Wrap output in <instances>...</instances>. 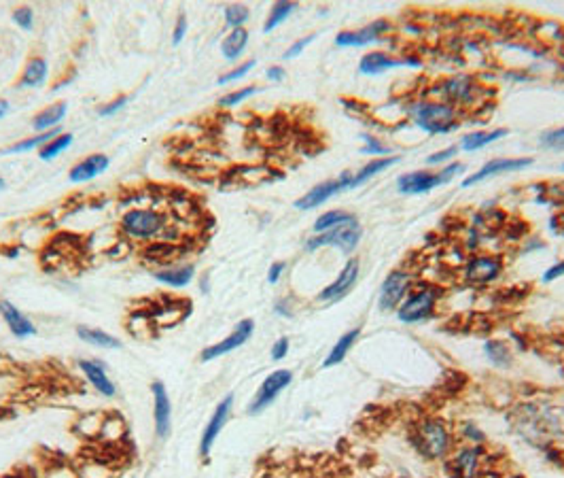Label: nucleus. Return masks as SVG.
Returning <instances> with one entry per match:
<instances>
[{
    "label": "nucleus",
    "instance_id": "obj_1",
    "mask_svg": "<svg viewBox=\"0 0 564 478\" xmlns=\"http://www.w3.org/2000/svg\"><path fill=\"white\" fill-rule=\"evenodd\" d=\"M168 219L155 208H130L121 221L119 229L130 241H155V238H168Z\"/></svg>",
    "mask_w": 564,
    "mask_h": 478
},
{
    "label": "nucleus",
    "instance_id": "obj_2",
    "mask_svg": "<svg viewBox=\"0 0 564 478\" xmlns=\"http://www.w3.org/2000/svg\"><path fill=\"white\" fill-rule=\"evenodd\" d=\"M414 124L429 134H448L458 128V111L456 107L437 100H422L410 107Z\"/></svg>",
    "mask_w": 564,
    "mask_h": 478
},
{
    "label": "nucleus",
    "instance_id": "obj_3",
    "mask_svg": "<svg viewBox=\"0 0 564 478\" xmlns=\"http://www.w3.org/2000/svg\"><path fill=\"white\" fill-rule=\"evenodd\" d=\"M452 434L450 427L435 417H427L416 425L414 446L427 459H443L452 450Z\"/></svg>",
    "mask_w": 564,
    "mask_h": 478
},
{
    "label": "nucleus",
    "instance_id": "obj_4",
    "mask_svg": "<svg viewBox=\"0 0 564 478\" xmlns=\"http://www.w3.org/2000/svg\"><path fill=\"white\" fill-rule=\"evenodd\" d=\"M361 236H363V229H361V223L355 217V219H350V221H346V223H342V225H338V227H333L329 232L312 236L310 241L306 243V249L308 251H317L321 247H336L342 253L350 256L359 247Z\"/></svg>",
    "mask_w": 564,
    "mask_h": 478
},
{
    "label": "nucleus",
    "instance_id": "obj_5",
    "mask_svg": "<svg viewBox=\"0 0 564 478\" xmlns=\"http://www.w3.org/2000/svg\"><path fill=\"white\" fill-rule=\"evenodd\" d=\"M437 300H439V292L435 287H429V285L420 287L403 300V304L397 309V317L401 323L427 321L429 317H433L437 309Z\"/></svg>",
    "mask_w": 564,
    "mask_h": 478
},
{
    "label": "nucleus",
    "instance_id": "obj_6",
    "mask_svg": "<svg viewBox=\"0 0 564 478\" xmlns=\"http://www.w3.org/2000/svg\"><path fill=\"white\" fill-rule=\"evenodd\" d=\"M291 383H293V372L287 370V368L269 372L263 378V383L259 385L257 393L252 395V400L248 404V414H259L265 408H269L276 402V398L285 391Z\"/></svg>",
    "mask_w": 564,
    "mask_h": 478
},
{
    "label": "nucleus",
    "instance_id": "obj_7",
    "mask_svg": "<svg viewBox=\"0 0 564 478\" xmlns=\"http://www.w3.org/2000/svg\"><path fill=\"white\" fill-rule=\"evenodd\" d=\"M414 285V275L407 270H393L382 287H380V296H378V309L382 313H395L403 300L410 296V287Z\"/></svg>",
    "mask_w": 564,
    "mask_h": 478
},
{
    "label": "nucleus",
    "instance_id": "obj_8",
    "mask_svg": "<svg viewBox=\"0 0 564 478\" xmlns=\"http://www.w3.org/2000/svg\"><path fill=\"white\" fill-rule=\"evenodd\" d=\"M231 410H233V395L227 393L214 408V412L210 414L204 431H202V438H200V457L204 461L210 459V453H212V446L214 442L219 440V434L223 431V427L227 425L229 417H231Z\"/></svg>",
    "mask_w": 564,
    "mask_h": 478
},
{
    "label": "nucleus",
    "instance_id": "obj_9",
    "mask_svg": "<svg viewBox=\"0 0 564 478\" xmlns=\"http://www.w3.org/2000/svg\"><path fill=\"white\" fill-rule=\"evenodd\" d=\"M252 332H255V321H252V319H242V321H238L235 328H233V332H231L229 336H225L223 340H219V342H214V345L202 349V353H200V362L208 364V362H214V359H219V357H223V355H227V353L240 349L244 342L250 340Z\"/></svg>",
    "mask_w": 564,
    "mask_h": 478
},
{
    "label": "nucleus",
    "instance_id": "obj_10",
    "mask_svg": "<svg viewBox=\"0 0 564 478\" xmlns=\"http://www.w3.org/2000/svg\"><path fill=\"white\" fill-rule=\"evenodd\" d=\"M501 275H503V260L498 256H490V253L471 256L469 262L465 264V270H462V277L473 285H488V283L496 281Z\"/></svg>",
    "mask_w": 564,
    "mask_h": 478
},
{
    "label": "nucleus",
    "instance_id": "obj_11",
    "mask_svg": "<svg viewBox=\"0 0 564 478\" xmlns=\"http://www.w3.org/2000/svg\"><path fill=\"white\" fill-rule=\"evenodd\" d=\"M359 275H361V262H359L357 258H350V260L344 264V268L340 270L338 279H336L331 285H327V287L319 294V302H323V304H333V302H340L342 298H346V296L352 292V287L357 285Z\"/></svg>",
    "mask_w": 564,
    "mask_h": 478
},
{
    "label": "nucleus",
    "instance_id": "obj_12",
    "mask_svg": "<svg viewBox=\"0 0 564 478\" xmlns=\"http://www.w3.org/2000/svg\"><path fill=\"white\" fill-rule=\"evenodd\" d=\"M350 181H352V172H344V174H340V179H336V181L319 183L317 187H312L310 191H306L302 198L295 200V208H300V210L317 208V206L325 204L327 200H331L336 193L350 189Z\"/></svg>",
    "mask_w": 564,
    "mask_h": 478
},
{
    "label": "nucleus",
    "instance_id": "obj_13",
    "mask_svg": "<svg viewBox=\"0 0 564 478\" xmlns=\"http://www.w3.org/2000/svg\"><path fill=\"white\" fill-rule=\"evenodd\" d=\"M153 393V421H155V436L159 440H166L172 429V400L168 395V389L161 381L151 383Z\"/></svg>",
    "mask_w": 564,
    "mask_h": 478
},
{
    "label": "nucleus",
    "instance_id": "obj_14",
    "mask_svg": "<svg viewBox=\"0 0 564 478\" xmlns=\"http://www.w3.org/2000/svg\"><path fill=\"white\" fill-rule=\"evenodd\" d=\"M441 94L452 107H473V100L479 94V88L467 75H456L441 83Z\"/></svg>",
    "mask_w": 564,
    "mask_h": 478
},
{
    "label": "nucleus",
    "instance_id": "obj_15",
    "mask_svg": "<svg viewBox=\"0 0 564 478\" xmlns=\"http://www.w3.org/2000/svg\"><path fill=\"white\" fill-rule=\"evenodd\" d=\"M528 166H532V160H530V157H496V160L486 162V164L479 168V172L467 177V179L462 181V187H471V185L484 181V179H490V177H496V174L517 172V170H524V168H528Z\"/></svg>",
    "mask_w": 564,
    "mask_h": 478
},
{
    "label": "nucleus",
    "instance_id": "obj_16",
    "mask_svg": "<svg viewBox=\"0 0 564 478\" xmlns=\"http://www.w3.org/2000/svg\"><path fill=\"white\" fill-rule=\"evenodd\" d=\"M388 30H393L391 22H386V20H378V22H374V24L361 28V30H346V32H340V35L336 37V45H338V47H365V45H369V43L380 41L382 35L388 32Z\"/></svg>",
    "mask_w": 564,
    "mask_h": 478
},
{
    "label": "nucleus",
    "instance_id": "obj_17",
    "mask_svg": "<svg viewBox=\"0 0 564 478\" xmlns=\"http://www.w3.org/2000/svg\"><path fill=\"white\" fill-rule=\"evenodd\" d=\"M79 370L83 372L85 381L94 387L96 393H100L104 398H115L117 387L111 381V376L106 374V368H104L102 362H98V359H81L79 362Z\"/></svg>",
    "mask_w": 564,
    "mask_h": 478
},
{
    "label": "nucleus",
    "instance_id": "obj_18",
    "mask_svg": "<svg viewBox=\"0 0 564 478\" xmlns=\"http://www.w3.org/2000/svg\"><path fill=\"white\" fill-rule=\"evenodd\" d=\"M397 66H420V60L418 58H403V60H397L384 52H372V54H365L359 62V71L363 75H380L384 71H391V68H397Z\"/></svg>",
    "mask_w": 564,
    "mask_h": 478
},
{
    "label": "nucleus",
    "instance_id": "obj_19",
    "mask_svg": "<svg viewBox=\"0 0 564 478\" xmlns=\"http://www.w3.org/2000/svg\"><path fill=\"white\" fill-rule=\"evenodd\" d=\"M111 166V160L109 155L104 153H92L87 157H83L79 164H75L68 172V179L70 183H87V181H94L96 177H100L102 172H106Z\"/></svg>",
    "mask_w": 564,
    "mask_h": 478
},
{
    "label": "nucleus",
    "instance_id": "obj_20",
    "mask_svg": "<svg viewBox=\"0 0 564 478\" xmlns=\"http://www.w3.org/2000/svg\"><path fill=\"white\" fill-rule=\"evenodd\" d=\"M195 277V266L193 264H170L161 266L153 273V279L166 287L172 289H185Z\"/></svg>",
    "mask_w": 564,
    "mask_h": 478
},
{
    "label": "nucleus",
    "instance_id": "obj_21",
    "mask_svg": "<svg viewBox=\"0 0 564 478\" xmlns=\"http://www.w3.org/2000/svg\"><path fill=\"white\" fill-rule=\"evenodd\" d=\"M0 315H3L5 323L9 325V330H11V334L16 338H22L24 340V338H32L37 334L35 323L16 304H11L7 300H0Z\"/></svg>",
    "mask_w": 564,
    "mask_h": 478
},
{
    "label": "nucleus",
    "instance_id": "obj_22",
    "mask_svg": "<svg viewBox=\"0 0 564 478\" xmlns=\"http://www.w3.org/2000/svg\"><path fill=\"white\" fill-rule=\"evenodd\" d=\"M439 174L437 172H427V170H416L399 177L397 187L401 193H427L435 187H439Z\"/></svg>",
    "mask_w": 564,
    "mask_h": 478
},
{
    "label": "nucleus",
    "instance_id": "obj_23",
    "mask_svg": "<svg viewBox=\"0 0 564 478\" xmlns=\"http://www.w3.org/2000/svg\"><path fill=\"white\" fill-rule=\"evenodd\" d=\"M68 111V104L66 102H56V104H49L47 109H43L41 113L35 115L32 119V128L37 134H43V132H49V130H56L60 128V121L64 119Z\"/></svg>",
    "mask_w": 564,
    "mask_h": 478
},
{
    "label": "nucleus",
    "instance_id": "obj_24",
    "mask_svg": "<svg viewBox=\"0 0 564 478\" xmlns=\"http://www.w3.org/2000/svg\"><path fill=\"white\" fill-rule=\"evenodd\" d=\"M479 448L475 446H465L460 448L454 459H452V465L456 470V474L460 478H475L477 472H479Z\"/></svg>",
    "mask_w": 564,
    "mask_h": 478
},
{
    "label": "nucleus",
    "instance_id": "obj_25",
    "mask_svg": "<svg viewBox=\"0 0 564 478\" xmlns=\"http://www.w3.org/2000/svg\"><path fill=\"white\" fill-rule=\"evenodd\" d=\"M47 79V60L41 56H35L28 60V64L24 66L22 79H20V88L22 90H30V88H41Z\"/></svg>",
    "mask_w": 564,
    "mask_h": 478
},
{
    "label": "nucleus",
    "instance_id": "obj_26",
    "mask_svg": "<svg viewBox=\"0 0 564 478\" xmlns=\"http://www.w3.org/2000/svg\"><path fill=\"white\" fill-rule=\"evenodd\" d=\"M77 336L83 340V342H87V345H92V347H100V349H109V351H113V349H121V342L115 338V336H111L109 332H104V330H98V328H90V325H77Z\"/></svg>",
    "mask_w": 564,
    "mask_h": 478
},
{
    "label": "nucleus",
    "instance_id": "obj_27",
    "mask_svg": "<svg viewBox=\"0 0 564 478\" xmlns=\"http://www.w3.org/2000/svg\"><path fill=\"white\" fill-rule=\"evenodd\" d=\"M361 336V328H355V330H348L344 336H340V340L333 345L331 353L327 355V359L323 362V368H333L338 364H342L346 359V355L350 353V349L355 347V342L359 340Z\"/></svg>",
    "mask_w": 564,
    "mask_h": 478
},
{
    "label": "nucleus",
    "instance_id": "obj_28",
    "mask_svg": "<svg viewBox=\"0 0 564 478\" xmlns=\"http://www.w3.org/2000/svg\"><path fill=\"white\" fill-rule=\"evenodd\" d=\"M246 45H248V30H246V28H235V30H231V32L223 39V43H221V54H223L225 60L235 62V60L244 54Z\"/></svg>",
    "mask_w": 564,
    "mask_h": 478
},
{
    "label": "nucleus",
    "instance_id": "obj_29",
    "mask_svg": "<svg viewBox=\"0 0 564 478\" xmlns=\"http://www.w3.org/2000/svg\"><path fill=\"white\" fill-rule=\"evenodd\" d=\"M399 162V157H376V160H372V162H367L357 174H352V181H350V189H357L359 185H363V183H367L369 179H374V177H378L380 172H384L386 168H391V166H395Z\"/></svg>",
    "mask_w": 564,
    "mask_h": 478
},
{
    "label": "nucleus",
    "instance_id": "obj_30",
    "mask_svg": "<svg viewBox=\"0 0 564 478\" xmlns=\"http://www.w3.org/2000/svg\"><path fill=\"white\" fill-rule=\"evenodd\" d=\"M503 136H507L505 128H496V130H490V132L479 130V132H471V134L462 136L460 147H462V151H477V149H482V147H486V145H490V143H494V141H498Z\"/></svg>",
    "mask_w": 564,
    "mask_h": 478
},
{
    "label": "nucleus",
    "instance_id": "obj_31",
    "mask_svg": "<svg viewBox=\"0 0 564 478\" xmlns=\"http://www.w3.org/2000/svg\"><path fill=\"white\" fill-rule=\"evenodd\" d=\"M128 434V425L125 421L119 417V414H104V421H102V427H100V436L104 442H121Z\"/></svg>",
    "mask_w": 564,
    "mask_h": 478
},
{
    "label": "nucleus",
    "instance_id": "obj_32",
    "mask_svg": "<svg viewBox=\"0 0 564 478\" xmlns=\"http://www.w3.org/2000/svg\"><path fill=\"white\" fill-rule=\"evenodd\" d=\"M62 130L56 128V130H49V132H43V134H35L30 138H24L20 143H13L11 147H7L3 153H26V151H32V149H43L51 138H56Z\"/></svg>",
    "mask_w": 564,
    "mask_h": 478
},
{
    "label": "nucleus",
    "instance_id": "obj_33",
    "mask_svg": "<svg viewBox=\"0 0 564 478\" xmlns=\"http://www.w3.org/2000/svg\"><path fill=\"white\" fill-rule=\"evenodd\" d=\"M295 9H298L295 3H285V0H282V3H276V5L269 9V16H267L265 24H263V32H271V30H276L282 22L291 18V13H293Z\"/></svg>",
    "mask_w": 564,
    "mask_h": 478
},
{
    "label": "nucleus",
    "instance_id": "obj_34",
    "mask_svg": "<svg viewBox=\"0 0 564 478\" xmlns=\"http://www.w3.org/2000/svg\"><path fill=\"white\" fill-rule=\"evenodd\" d=\"M350 219H355L352 213H346V210H327V213H323L314 221V232L317 234L329 232V229H333V227H338V225H342V223H346Z\"/></svg>",
    "mask_w": 564,
    "mask_h": 478
},
{
    "label": "nucleus",
    "instance_id": "obj_35",
    "mask_svg": "<svg viewBox=\"0 0 564 478\" xmlns=\"http://www.w3.org/2000/svg\"><path fill=\"white\" fill-rule=\"evenodd\" d=\"M73 141H75V136L70 134V132H60L56 138H51L43 149H39V155H41V160H54V157H58L60 153H64L70 145H73Z\"/></svg>",
    "mask_w": 564,
    "mask_h": 478
},
{
    "label": "nucleus",
    "instance_id": "obj_36",
    "mask_svg": "<svg viewBox=\"0 0 564 478\" xmlns=\"http://www.w3.org/2000/svg\"><path fill=\"white\" fill-rule=\"evenodd\" d=\"M486 355L492 359V364H496L498 368H507L511 366V351L503 340H488L484 347Z\"/></svg>",
    "mask_w": 564,
    "mask_h": 478
},
{
    "label": "nucleus",
    "instance_id": "obj_37",
    "mask_svg": "<svg viewBox=\"0 0 564 478\" xmlns=\"http://www.w3.org/2000/svg\"><path fill=\"white\" fill-rule=\"evenodd\" d=\"M102 421H104V414H100V412L83 414V419H79V423H77V431L85 438H98Z\"/></svg>",
    "mask_w": 564,
    "mask_h": 478
},
{
    "label": "nucleus",
    "instance_id": "obj_38",
    "mask_svg": "<svg viewBox=\"0 0 564 478\" xmlns=\"http://www.w3.org/2000/svg\"><path fill=\"white\" fill-rule=\"evenodd\" d=\"M250 20V9L246 5H229L225 7V24L235 30V28H244V24Z\"/></svg>",
    "mask_w": 564,
    "mask_h": 478
},
{
    "label": "nucleus",
    "instance_id": "obj_39",
    "mask_svg": "<svg viewBox=\"0 0 564 478\" xmlns=\"http://www.w3.org/2000/svg\"><path fill=\"white\" fill-rule=\"evenodd\" d=\"M259 90H261V88H257V85H248V88L233 90V92H229V94H225V96L219 98V107H223V109H231V107H235V104H242L244 100H248L250 96H255Z\"/></svg>",
    "mask_w": 564,
    "mask_h": 478
},
{
    "label": "nucleus",
    "instance_id": "obj_40",
    "mask_svg": "<svg viewBox=\"0 0 564 478\" xmlns=\"http://www.w3.org/2000/svg\"><path fill=\"white\" fill-rule=\"evenodd\" d=\"M543 149H551V151H564V128H556L549 132H543L539 138Z\"/></svg>",
    "mask_w": 564,
    "mask_h": 478
},
{
    "label": "nucleus",
    "instance_id": "obj_41",
    "mask_svg": "<svg viewBox=\"0 0 564 478\" xmlns=\"http://www.w3.org/2000/svg\"><path fill=\"white\" fill-rule=\"evenodd\" d=\"M255 60H246V62H242V64H238L235 68H231L229 73H225V75H221L219 77V85H227V83H233V81H238V79H242V77H246L252 68H255Z\"/></svg>",
    "mask_w": 564,
    "mask_h": 478
},
{
    "label": "nucleus",
    "instance_id": "obj_42",
    "mask_svg": "<svg viewBox=\"0 0 564 478\" xmlns=\"http://www.w3.org/2000/svg\"><path fill=\"white\" fill-rule=\"evenodd\" d=\"M13 22H16L22 30H32V26H35V11H32V7H28V5L18 7V9L13 11Z\"/></svg>",
    "mask_w": 564,
    "mask_h": 478
},
{
    "label": "nucleus",
    "instance_id": "obj_43",
    "mask_svg": "<svg viewBox=\"0 0 564 478\" xmlns=\"http://www.w3.org/2000/svg\"><path fill=\"white\" fill-rule=\"evenodd\" d=\"M130 102V96H125V94H121V96H117V98H113L111 102H106V104H102L100 109H98V115L100 117H111V115H115V113H119L125 104Z\"/></svg>",
    "mask_w": 564,
    "mask_h": 478
},
{
    "label": "nucleus",
    "instance_id": "obj_44",
    "mask_svg": "<svg viewBox=\"0 0 564 478\" xmlns=\"http://www.w3.org/2000/svg\"><path fill=\"white\" fill-rule=\"evenodd\" d=\"M363 141H365V147H363L365 153H374V155H388V153H391V147L382 145L378 138H374V136H369V134H365Z\"/></svg>",
    "mask_w": 564,
    "mask_h": 478
},
{
    "label": "nucleus",
    "instance_id": "obj_45",
    "mask_svg": "<svg viewBox=\"0 0 564 478\" xmlns=\"http://www.w3.org/2000/svg\"><path fill=\"white\" fill-rule=\"evenodd\" d=\"M289 349H291V345H289V338H287V336H282V338H278V340L271 345V351H269V355H271V359H274V362H280V359H285V357L289 355Z\"/></svg>",
    "mask_w": 564,
    "mask_h": 478
},
{
    "label": "nucleus",
    "instance_id": "obj_46",
    "mask_svg": "<svg viewBox=\"0 0 564 478\" xmlns=\"http://www.w3.org/2000/svg\"><path fill=\"white\" fill-rule=\"evenodd\" d=\"M314 39H317V35H308V37H304V39L295 41V43H293V45H291L287 52H285V56H282V58H285V60L298 58V56H300V54H302V52H304V49H306V47H308V45H310Z\"/></svg>",
    "mask_w": 564,
    "mask_h": 478
},
{
    "label": "nucleus",
    "instance_id": "obj_47",
    "mask_svg": "<svg viewBox=\"0 0 564 478\" xmlns=\"http://www.w3.org/2000/svg\"><path fill=\"white\" fill-rule=\"evenodd\" d=\"M460 172H465V164H460V162H452V164H448L446 168H441L437 174H439V181H441V185H446V183H450L456 174H460Z\"/></svg>",
    "mask_w": 564,
    "mask_h": 478
},
{
    "label": "nucleus",
    "instance_id": "obj_48",
    "mask_svg": "<svg viewBox=\"0 0 564 478\" xmlns=\"http://www.w3.org/2000/svg\"><path fill=\"white\" fill-rule=\"evenodd\" d=\"M43 478H81V476L68 465H56V467L47 470Z\"/></svg>",
    "mask_w": 564,
    "mask_h": 478
},
{
    "label": "nucleus",
    "instance_id": "obj_49",
    "mask_svg": "<svg viewBox=\"0 0 564 478\" xmlns=\"http://www.w3.org/2000/svg\"><path fill=\"white\" fill-rule=\"evenodd\" d=\"M456 153H458L456 147H448V149H443V151H437V153L429 155V157H427V164H429V166H433V164H443V162L452 160Z\"/></svg>",
    "mask_w": 564,
    "mask_h": 478
},
{
    "label": "nucleus",
    "instance_id": "obj_50",
    "mask_svg": "<svg viewBox=\"0 0 564 478\" xmlns=\"http://www.w3.org/2000/svg\"><path fill=\"white\" fill-rule=\"evenodd\" d=\"M187 18L185 16H180L178 20H176V24H174V30H172V43L174 45H180L183 43V39H185V35H187Z\"/></svg>",
    "mask_w": 564,
    "mask_h": 478
},
{
    "label": "nucleus",
    "instance_id": "obj_51",
    "mask_svg": "<svg viewBox=\"0 0 564 478\" xmlns=\"http://www.w3.org/2000/svg\"><path fill=\"white\" fill-rule=\"evenodd\" d=\"M462 436H465V440H469V442H475V444H479V442H484L486 440V436L482 434V429L479 427H475V425H471V423H467V425H462Z\"/></svg>",
    "mask_w": 564,
    "mask_h": 478
},
{
    "label": "nucleus",
    "instance_id": "obj_52",
    "mask_svg": "<svg viewBox=\"0 0 564 478\" xmlns=\"http://www.w3.org/2000/svg\"><path fill=\"white\" fill-rule=\"evenodd\" d=\"M285 268H287L285 262H274V264L269 266V270H267V283H269V285H276V283L280 281L282 273H285Z\"/></svg>",
    "mask_w": 564,
    "mask_h": 478
},
{
    "label": "nucleus",
    "instance_id": "obj_53",
    "mask_svg": "<svg viewBox=\"0 0 564 478\" xmlns=\"http://www.w3.org/2000/svg\"><path fill=\"white\" fill-rule=\"evenodd\" d=\"M560 277H564V260H560L558 264H553L551 268H547L545 275H543V281L549 283V281H556Z\"/></svg>",
    "mask_w": 564,
    "mask_h": 478
},
{
    "label": "nucleus",
    "instance_id": "obj_54",
    "mask_svg": "<svg viewBox=\"0 0 564 478\" xmlns=\"http://www.w3.org/2000/svg\"><path fill=\"white\" fill-rule=\"evenodd\" d=\"M265 75H267L269 81H276V83L285 81V77H287V73H285V68H282V66H269Z\"/></svg>",
    "mask_w": 564,
    "mask_h": 478
},
{
    "label": "nucleus",
    "instance_id": "obj_55",
    "mask_svg": "<svg viewBox=\"0 0 564 478\" xmlns=\"http://www.w3.org/2000/svg\"><path fill=\"white\" fill-rule=\"evenodd\" d=\"M274 311H276V315H280V317H287V319H291V317H293V311H291V306H289L285 300L276 302Z\"/></svg>",
    "mask_w": 564,
    "mask_h": 478
},
{
    "label": "nucleus",
    "instance_id": "obj_56",
    "mask_svg": "<svg viewBox=\"0 0 564 478\" xmlns=\"http://www.w3.org/2000/svg\"><path fill=\"white\" fill-rule=\"evenodd\" d=\"M200 289H202L204 294L210 292V273H204V275H202V279H200Z\"/></svg>",
    "mask_w": 564,
    "mask_h": 478
},
{
    "label": "nucleus",
    "instance_id": "obj_57",
    "mask_svg": "<svg viewBox=\"0 0 564 478\" xmlns=\"http://www.w3.org/2000/svg\"><path fill=\"white\" fill-rule=\"evenodd\" d=\"M9 111H11V104H9V100L0 98V119L7 117V115H9Z\"/></svg>",
    "mask_w": 564,
    "mask_h": 478
},
{
    "label": "nucleus",
    "instance_id": "obj_58",
    "mask_svg": "<svg viewBox=\"0 0 564 478\" xmlns=\"http://www.w3.org/2000/svg\"><path fill=\"white\" fill-rule=\"evenodd\" d=\"M3 187H5V179H3V177H0V189H3Z\"/></svg>",
    "mask_w": 564,
    "mask_h": 478
},
{
    "label": "nucleus",
    "instance_id": "obj_59",
    "mask_svg": "<svg viewBox=\"0 0 564 478\" xmlns=\"http://www.w3.org/2000/svg\"><path fill=\"white\" fill-rule=\"evenodd\" d=\"M562 168H564V166H562Z\"/></svg>",
    "mask_w": 564,
    "mask_h": 478
}]
</instances>
